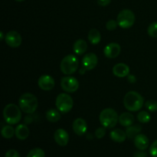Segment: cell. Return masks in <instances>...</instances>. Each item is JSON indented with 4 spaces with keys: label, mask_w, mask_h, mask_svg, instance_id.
Listing matches in <instances>:
<instances>
[{
    "label": "cell",
    "mask_w": 157,
    "mask_h": 157,
    "mask_svg": "<svg viewBox=\"0 0 157 157\" xmlns=\"http://www.w3.org/2000/svg\"><path fill=\"white\" fill-rule=\"evenodd\" d=\"M144 99L139 93L136 91H129L124 98V107L131 112H136L142 108Z\"/></svg>",
    "instance_id": "6da1fadb"
},
{
    "label": "cell",
    "mask_w": 157,
    "mask_h": 157,
    "mask_svg": "<svg viewBox=\"0 0 157 157\" xmlns=\"http://www.w3.org/2000/svg\"><path fill=\"white\" fill-rule=\"evenodd\" d=\"M18 106L24 113L32 114L38 108V99L31 93H25L18 99Z\"/></svg>",
    "instance_id": "7a4b0ae2"
},
{
    "label": "cell",
    "mask_w": 157,
    "mask_h": 157,
    "mask_svg": "<svg viewBox=\"0 0 157 157\" xmlns=\"http://www.w3.org/2000/svg\"><path fill=\"white\" fill-rule=\"evenodd\" d=\"M3 117L8 124H17L21 119V108L15 104H9L3 110Z\"/></svg>",
    "instance_id": "3957f363"
},
{
    "label": "cell",
    "mask_w": 157,
    "mask_h": 157,
    "mask_svg": "<svg viewBox=\"0 0 157 157\" xmlns=\"http://www.w3.org/2000/svg\"><path fill=\"white\" fill-rule=\"evenodd\" d=\"M100 122L106 129L113 128L119 121V117L116 110L113 108L104 109L99 116Z\"/></svg>",
    "instance_id": "277c9868"
},
{
    "label": "cell",
    "mask_w": 157,
    "mask_h": 157,
    "mask_svg": "<svg viewBox=\"0 0 157 157\" xmlns=\"http://www.w3.org/2000/svg\"><path fill=\"white\" fill-rule=\"evenodd\" d=\"M78 66H79V61L78 58L74 55H68L62 59L60 68L63 74L66 75H71L78 71Z\"/></svg>",
    "instance_id": "5b68a950"
},
{
    "label": "cell",
    "mask_w": 157,
    "mask_h": 157,
    "mask_svg": "<svg viewBox=\"0 0 157 157\" xmlns=\"http://www.w3.org/2000/svg\"><path fill=\"white\" fill-rule=\"evenodd\" d=\"M57 109L61 113H66L71 110L74 106V101L71 97L66 93H61L58 95L55 100Z\"/></svg>",
    "instance_id": "8992f818"
},
{
    "label": "cell",
    "mask_w": 157,
    "mask_h": 157,
    "mask_svg": "<svg viewBox=\"0 0 157 157\" xmlns=\"http://www.w3.org/2000/svg\"><path fill=\"white\" fill-rule=\"evenodd\" d=\"M135 15L130 9H124L119 12L117 18L118 25L121 29H130L135 23Z\"/></svg>",
    "instance_id": "52a82bcc"
},
{
    "label": "cell",
    "mask_w": 157,
    "mask_h": 157,
    "mask_svg": "<svg viewBox=\"0 0 157 157\" xmlns=\"http://www.w3.org/2000/svg\"><path fill=\"white\" fill-rule=\"evenodd\" d=\"M61 87L67 93H74L79 88V81L74 77H64L61 80Z\"/></svg>",
    "instance_id": "ba28073f"
},
{
    "label": "cell",
    "mask_w": 157,
    "mask_h": 157,
    "mask_svg": "<svg viewBox=\"0 0 157 157\" xmlns=\"http://www.w3.org/2000/svg\"><path fill=\"white\" fill-rule=\"evenodd\" d=\"M5 40H6V43L9 47L14 48L19 47L22 41L20 34L15 31H10L8 32L5 36Z\"/></svg>",
    "instance_id": "9c48e42d"
},
{
    "label": "cell",
    "mask_w": 157,
    "mask_h": 157,
    "mask_svg": "<svg viewBox=\"0 0 157 157\" xmlns=\"http://www.w3.org/2000/svg\"><path fill=\"white\" fill-rule=\"evenodd\" d=\"M38 84L40 88L45 91L52 90L55 87V79L50 75H42L38 78Z\"/></svg>",
    "instance_id": "30bf717a"
},
{
    "label": "cell",
    "mask_w": 157,
    "mask_h": 157,
    "mask_svg": "<svg viewBox=\"0 0 157 157\" xmlns=\"http://www.w3.org/2000/svg\"><path fill=\"white\" fill-rule=\"evenodd\" d=\"M98 63V58L94 53H88L84 56L82 59V67L87 71L93 70Z\"/></svg>",
    "instance_id": "8fae6325"
},
{
    "label": "cell",
    "mask_w": 157,
    "mask_h": 157,
    "mask_svg": "<svg viewBox=\"0 0 157 157\" xmlns=\"http://www.w3.org/2000/svg\"><path fill=\"white\" fill-rule=\"evenodd\" d=\"M121 52V48L117 43L112 42L107 44L104 49V54L107 58H115L119 56Z\"/></svg>",
    "instance_id": "7c38bea8"
},
{
    "label": "cell",
    "mask_w": 157,
    "mask_h": 157,
    "mask_svg": "<svg viewBox=\"0 0 157 157\" xmlns=\"http://www.w3.org/2000/svg\"><path fill=\"white\" fill-rule=\"evenodd\" d=\"M74 132L76 133L78 136H83L87 133V124L85 120L83 118H77L75 120L72 125Z\"/></svg>",
    "instance_id": "4fadbf2b"
},
{
    "label": "cell",
    "mask_w": 157,
    "mask_h": 157,
    "mask_svg": "<svg viewBox=\"0 0 157 157\" xmlns=\"http://www.w3.org/2000/svg\"><path fill=\"white\" fill-rule=\"evenodd\" d=\"M54 139L57 144L61 147H65L69 142V135L64 129H58L54 133Z\"/></svg>",
    "instance_id": "5bb4252c"
},
{
    "label": "cell",
    "mask_w": 157,
    "mask_h": 157,
    "mask_svg": "<svg viewBox=\"0 0 157 157\" xmlns=\"http://www.w3.org/2000/svg\"><path fill=\"white\" fill-rule=\"evenodd\" d=\"M113 73L118 78H125L130 74V67L124 63H118L113 66Z\"/></svg>",
    "instance_id": "9a60e30c"
},
{
    "label": "cell",
    "mask_w": 157,
    "mask_h": 157,
    "mask_svg": "<svg viewBox=\"0 0 157 157\" xmlns=\"http://www.w3.org/2000/svg\"><path fill=\"white\" fill-rule=\"evenodd\" d=\"M134 145L138 150H146L149 147V139L145 134L139 133L134 138Z\"/></svg>",
    "instance_id": "2e32d148"
},
{
    "label": "cell",
    "mask_w": 157,
    "mask_h": 157,
    "mask_svg": "<svg viewBox=\"0 0 157 157\" xmlns=\"http://www.w3.org/2000/svg\"><path fill=\"white\" fill-rule=\"evenodd\" d=\"M29 129L25 124H19L15 128V136L20 140H25L29 136Z\"/></svg>",
    "instance_id": "e0dca14e"
},
{
    "label": "cell",
    "mask_w": 157,
    "mask_h": 157,
    "mask_svg": "<svg viewBox=\"0 0 157 157\" xmlns=\"http://www.w3.org/2000/svg\"><path fill=\"white\" fill-rule=\"evenodd\" d=\"M110 139L116 143H123L127 139V133L121 129H115L110 133Z\"/></svg>",
    "instance_id": "ac0fdd59"
},
{
    "label": "cell",
    "mask_w": 157,
    "mask_h": 157,
    "mask_svg": "<svg viewBox=\"0 0 157 157\" xmlns=\"http://www.w3.org/2000/svg\"><path fill=\"white\" fill-rule=\"evenodd\" d=\"M119 123L123 127H130L133 125L134 123V117L132 113H128V112L123 113L119 117Z\"/></svg>",
    "instance_id": "d6986e66"
},
{
    "label": "cell",
    "mask_w": 157,
    "mask_h": 157,
    "mask_svg": "<svg viewBox=\"0 0 157 157\" xmlns=\"http://www.w3.org/2000/svg\"><path fill=\"white\" fill-rule=\"evenodd\" d=\"M87 49V44L84 40L78 39L74 43L73 51L76 55H82Z\"/></svg>",
    "instance_id": "ffe728a7"
},
{
    "label": "cell",
    "mask_w": 157,
    "mask_h": 157,
    "mask_svg": "<svg viewBox=\"0 0 157 157\" xmlns=\"http://www.w3.org/2000/svg\"><path fill=\"white\" fill-rule=\"evenodd\" d=\"M142 130V127L141 126L138 125V124H135V125H131L130 127H127L126 130V133H127V136L130 139H134L138 134Z\"/></svg>",
    "instance_id": "44dd1931"
},
{
    "label": "cell",
    "mask_w": 157,
    "mask_h": 157,
    "mask_svg": "<svg viewBox=\"0 0 157 157\" xmlns=\"http://www.w3.org/2000/svg\"><path fill=\"white\" fill-rule=\"evenodd\" d=\"M61 112L55 109H50L46 112V118L51 123H56L61 119Z\"/></svg>",
    "instance_id": "7402d4cb"
},
{
    "label": "cell",
    "mask_w": 157,
    "mask_h": 157,
    "mask_svg": "<svg viewBox=\"0 0 157 157\" xmlns=\"http://www.w3.org/2000/svg\"><path fill=\"white\" fill-rule=\"evenodd\" d=\"M88 40L92 44H99L101 40V35L99 31L96 29H90L88 33Z\"/></svg>",
    "instance_id": "603a6c76"
},
{
    "label": "cell",
    "mask_w": 157,
    "mask_h": 157,
    "mask_svg": "<svg viewBox=\"0 0 157 157\" xmlns=\"http://www.w3.org/2000/svg\"><path fill=\"white\" fill-rule=\"evenodd\" d=\"M1 134L6 139H11L14 136V134H15V130H14V128L10 124L4 126L2 128Z\"/></svg>",
    "instance_id": "cb8c5ba5"
},
{
    "label": "cell",
    "mask_w": 157,
    "mask_h": 157,
    "mask_svg": "<svg viewBox=\"0 0 157 157\" xmlns=\"http://www.w3.org/2000/svg\"><path fill=\"white\" fill-rule=\"evenodd\" d=\"M137 119L142 124H147L151 120V117H150V113L148 112L145 111V110H142V111L138 113Z\"/></svg>",
    "instance_id": "d4e9b609"
},
{
    "label": "cell",
    "mask_w": 157,
    "mask_h": 157,
    "mask_svg": "<svg viewBox=\"0 0 157 157\" xmlns=\"http://www.w3.org/2000/svg\"><path fill=\"white\" fill-rule=\"evenodd\" d=\"M27 157H45V153L41 148H35L29 152Z\"/></svg>",
    "instance_id": "484cf974"
},
{
    "label": "cell",
    "mask_w": 157,
    "mask_h": 157,
    "mask_svg": "<svg viewBox=\"0 0 157 157\" xmlns=\"http://www.w3.org/2000/svg\"><path fill=\"white\" fill-rule=\"evenodd\" d=\"M147 33L152 38H157V21H154L149 25Z\"/></svg>",
    "instance_id": "4316f807"
},
{
    "label": "cell",
    "mask_w": 157,
    "mask_h": 157,
    "mask_svg": "<svg viewBox=\"0 0 157 157\" xmlns=\"http://www.w3.org/2000/svg\"><path fill=\"white\" fill-rule=\"evenodd\" d=\"M145 107L149 111L156 112L157 111V101L153 100H149L145 103Z\"/></svg>",
    "instance_id": "83f0119b"
},
{
    "label": "cell",
    "mask_w": 157,
    "mask_h": 157,
    "mask_svg": "<svg viewBox=\"0 0 157 157\" xmlns=\"http://www.w3.org/2000/svg\"><path fill=\"white\" fill-rule=\"evenodd\" d=\"M118 25V23L117 21H115V20L111 19V20H109L107 22L106 24V28L108 31H113L117 29Z\"/></svg>",
    "instance_id": "f1b7e54d"
},
{
    "label": "cell",
    "mask_w": 157,
    "mask_h": 157,
    "mask_svg": "<svg viewBox=\"0 0 157 157\" xmlns=\"http://www.w3.org/2000/svg\"><path fill=\"white\" fill-rule=\"evenodd\" d=\"M106 134V128L104 127H98V129L95 131V136H96L98 139H102Z\"/></svg>",
    "instance_id": "f546056e"
},
{
    "label": "cell",
    "mask_w": 157,
    "mask_h": 157,
    "mask_svg": "<svg viewBox=\"0 0 157 157\" xmlns=\"http://www.w3.org/2000/svg\"><path fill=\"white\" fill-rule=\"evenodd\" d=\"M150 153L151 156L157 157V140L152 144L150 148Z\"/></svg>",
    "instance_id": "4dcf8cb0"
},
{
    "label": "cell",
    "mask_w": 157,
    "mask_h": 157,
    "mask_svg": "<svg viewBox=\"0 0 157 157\" xmlns=\"http://www.w3.org/2000/svg\"><path fill=\"white\" fill-rule=\"evenodd\" d=\"M5 157H20V154L17 150H9L6 153Z\"/></svg>",
    "instance_id": "1f68e13d"
},
{
    "label": "cell",
    "mask_w": 157,
    "mask_h": 157,
    "mask_svg": "<svg viewBox=\"0 0 157 157\" xmlns=\"http://www.w3.org/2000/svg\"><path fill=\"white\" fill-rule=\"evenodd\" d=\"M133 157H147V153L144 152V150L137 151L134 153Z\"/></svg>",
    "instance_id": "d6a6232c"
},
{
    "label": "cell",
    "mask_w": 157,
    "mask_h": 157,
    "mask_svg": "<svg viewBox=\"0 0 157 157\" xmlns=\"http://www.w3.org/2000/svg\"><path fill=\"white\" fill-rule=\"evenodd\" d=\"M111 2V0H98V3L101 6H107Z\"/></svg>",
    "instance_id": "836d02e7"
},
{
    "label": "cell",
    "mask_w": 157,
    "mask_h": 157,
    "mask_svg": "<svg viewBox=\"0 0 157 157\" xmlns=\"http://www.w3.org/2000/svg\"><path fill=\"white\" fill-rule=\"evenodd\" d=\"M128 81L130 83H134L136 81V77L133 76V75H128Z\"/></svg>",
    "instance_id": "e575fe53"
},
{
    "label": "cell",
    "mask_w": 157,
    "mask_h": 157,
    "mask_svg": "<svg viewBox=\"0 0 157 157\" xmlns=\"http://www.w3.org/2000/svg\"><path fill=\"white\" fill-rule=\"evenodd\" d=\"M86 71H87V70H86V69L84 68V67H82L81 69H80V71H79L80 74H81V75H84V74L86 72Z\"/></svg>",
    "instance_id": "d590c367"
},
{
    "label": "cell",
    "mask_w": 157,
    "mask_h": 157,
    "mask_svg": "<svg viewBox=\"0 0 157 157\" xmlns=\"http://www.w3.org/2000/svg\"><path fill=\"white\" fill-rule=\"evenodd\" d=\"M3 38H4V35H3V32H0V38H1L2 41L3 40Z\"/></svg>",
    "instance_id": "8d00e7d4"
},
{
    "label": "cell",
    "mask_w": 157,
    "mask_h": 157,
    "mask_svg": "<svg viewBox=\"0 0 157 157\" xmlns=\"http://www.w3.org/2000/svg\"><path fill=\"white\" fill-rule=\"evenodd\" d=\"M15 1H16V2H23V1H25V0H15Z\"/></svg>",
    "instance_id": "74e56055"
}]
</instances>
